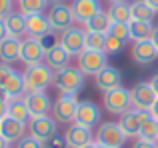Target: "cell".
Segmentation results:
<instances>
[{
  "mask_svg": "<svg viewBox=\"0 0 158 148\" xmlns=\"http://www.w3.org/2000/svg\"><path fill=\"white\" fill-rule=\"evenodd\" d=\"M94 84H96L98 90L108 92V90L116 88V86H122V72L116 66H104L94 76Z\"/></svg>",
  "mask_w": 158,
  "mask_h": 148,
  "instance_id": "17",
  "label": "cell"
},
{
  "mask_svg": "<svg viewBox=\"0 0 158 148\" xmlns=\"http://www.w3.org/2000/svg\"><path fill=\"white\" fill-rule=\"evenodd\" d=\"M150 86L154 88V92H156V96H158V72H156L154 76L150 78Z\"/></svg>",
  "mask_w": 158,
  "mask_h": 148,
  "instance_id": "44",
  "label": "cell"
},
{
  "mask_svg": "<svg viewBox=\"0 0 158 148\" xmlns=\"http://www.w3.org/2000/svg\"><path fill=\"white\" fill-rule=\"evenodd\" d=\"M44 148H68V142H66L64 134H54L52 138L44 142Z\"/></svg>",
  "mask_w": 158,
  "mask_h": 148,
  "instance_id": "37",
  "label": "cell"
},
{
  "mask_svg": "<svg viewBox=\"0 0 158 148\" xmlns=\"http://www.w3.org/2000/svg\"><path fill=\"white\" fill-rule=\"evenodd\" d=\"M40 40V44H42V48H44V52H48V50H52L54 46H58L60 44V38L56 36V32L50 30L48 34H44L42 38H38Z\"/></svg>",
  "mask_w": 158,
  "mask_h": 148,
  "instance_id": "35",
  "label": "cell"
},
{
  "mask_svg": "<svg viewBox=\"0 0 158 148\" xmlns=\"http://www.w3.org/2000/svg\"><path fill=\"white\" fill-rule=\"evenodd\" d=\"M130 40H134V42H138V40H148L152 34V24H146V22H136V20H132L130 24Z\"/></svg>",
  "mask_w": 158,
  "mask_h": 148,
  "instance_id": "31",
  "label": "cell"
},
{
  "mask_svg": "<svg viewBox=\"0 0 158 148\" xmlns=\"http://www.w3.org/2000/svg\"><path fill=\"white\" fill-rule=\"evenodd\" d=\"M86 48H88V50L104 52V48H106V34H100V32H86Z\"/></svg>",
  "mask_w": 158,
  "mask_h": 148,
  "instance_id": "32",
  "label": "cell"
},
{
  "mask_svg": "<svg viewBox=\"0 0 158 148\" xmlns=\"http://www.w3.org/2000/svg\"><path fill=\"white\" fill-rule=\"evenodd\" d=\"M14 72L10 68V64H4V62H0V88H4V84H6V80L10 78V74Z\"/></svg>",
  "mask_w": 158,
  "mask_h": 148,
  "instance_id": "38",
  "label": "cell"
},
{
  "mask_svg": "<svg viewBox=\"0 0 158 148\" xmlns=\"http://www.w3.org/2000/svg\"><path fill=\"white\" fill-rule=\"evenodd\" d=\"M48 2H52V4H58V2H64V0H48Z\"/></svg>",
  "mask_w": 158,
  "mask_h": 148,
  "instance_id": "51",
  "label": "cell"
},
{
  "mask_svg": "<svg viewBox=\"0 0 158 148\" xmlns=\"http://www.w3.org/2000/svg\"><path fill=\"white\" fill-rule=\"evenodd\" d=\"M150 112H152V116H154L156 120H158V100L154 102V106H152V108H150Z\"/></svg>",
  "mask_w": 158,
  "mask_h": 148,
  "instance_id": "46",
  "label": "cell"
},
{
  "mask_svg": "<svg viewBox=\"0 0 158 148\" xmlns=\"http://www.w3.org/2000/svg\"><path fill=\"white\" fill-rule=\"evenodd\" d=\"M0 100L2 102H10V98H8V94L4 92V88H0Z\"/></svg>",
  "mask_w": 158,
  "mask_h": 148,
  "instance_id": "45",
  "label": "cell"
},
{
  "mask_svg": "<svg viewBox=\"0 0 158 148\" xmlns=\"http://www.w3.org/2000/svg\"><path fill=\"white\" fill-rule=\"evenodd\" d=\"M64 138L68 142V148H82L90 142H94V136H92V128H86L82 124H68V128L64 130Z\"/></svg>",
  "mask_w": 158,
  "mask_h": 148,
  "instance_id": "12",
  "label": "cell"
},
{
  "mask_svg": "<svg viewBox=\"0 0 158 148\" xmlns=\"http://www.w3.org/2000/svg\"><path fill=\"white\" fill-rule=\"evenodd\" d=\"M48 22H50L54 32H66L68 28H72L74 16H72V8L66 6L64 2L52 4V8L48 10Z\"/></svg>",
  "mask_w": 158,
  "mask_h": 148,
  "instance_id": "8",
  "label": "cell"
},
{
  "mask_svg": "<svg viewBox=\"0 0 158 148\" xmlns=\"http://www.w3.org/2000/svg\"><path fill=\"white\" fill-rule=\"evenodd\" d=\"M4 92L8 94V98L10 100H14V98H22L24 94H26V84H24V74L22 72H12L10 78L6 80V84H4Z\"/></svg>",
  "mask_w": 158,
  "mask_h": 148,
  "instance_id": "25",
  "label": "cell"
},
{
  "mask_svg": "<svg viewBox=\"0 0 158 148\" xmlns=\"http://www.w3.org/2000/svg\"><path fill=\"white\" fill-rule=\"evenodd\" d=\"M96 142L108 148H122L126 144V134L118 126V122H102L96 130Z\"/></svg>",
  "mask_w": 158,
  "mask_h": 148,
  "instance_id": "5",
  "label": "cell"
},
{
  "mask_svg": "<svg viewBox=\"0 0 158 148\" xmlns=\"http://www.w3.org/2000/svg\"><path fill=\"white\" fill-rule=\"evenodd\" d=\"M4 24H6L8 36H14V38H22L26 34V16L22 12H14L12 10L10 14L4 18Z\"/></svg>",
  "mask_w": 158,
  "mask_h": 148,
  "instance_id": "24",
  "label": "cell"
},
{
  "mask_svg": "<svg viewBox=\"0 0 158 148\" xmlns=\"http://www.w3.org/2000/svg\"><path fill=\"white\" fill-rule=\"evenodd\" d=\"M8 36V30H6V24H4V20H0V42H2L4 38Z\"/></svg>",
  "mask_w": 158,
  "mask_h": 148,
  "instance_id": "43",
  "label": "cell"
},
{
  "mask_svg": "<svg viewBox=\"0 0 158 148\" xmlns=\"http://www.w3.org/2000/svg\"><path fill=\"white\" fill-rule=\"evenodd\" d=\"M48 6V0H18V10L24 16L42 14Z\"/></svg>",
  "mask_w": 158,
  "mask_h": 148,
  "instance_id": "30",
  "label": "cell"
},
{
  "mask_svg": "<svg viewBox=\"0 0 158 148\" xmlns=\"http://www.w3.org/2000/svg\"><path fill=\"white\" fill-rule=\"evenodd\" d=\"M118 126L126 134V138H138L140 136V110L130 108L124 114H120Z\"/></svg>",
  "mask_w": 158,
  "mask_h": 148,
  "instance_id": "18",
  "label": "cell"
},
{
  "mask_svg": "<svg viewBox=\"0 0 158 148\" xmlns=\"http://www.w3.org/2000/svg\"><path fill=\"white\" fill-rule=\"evenodd\" d=\"M108 16H110L112 22H124V24H130V22H132L130 4H128V2H116V4H110Z\"/></svg>",
  "mask_w": 158,
  "mask_h": 148,
  "instance_id": "28",
  "label": "cell"
},
{
  "mask_svg": "<svg viewBox=\"0 0 158 148\" xmlns=\"http://www.w3.org/2000/svg\"><path fill=\"white\" fill-rule=\"evenodd\" d=\"M54 88L60 94H76L84 88V74L80 68L66 66L54 72Z\"/></svg>",
  "mask_w": 158,
  "mask_h": 148,
  "instance_id": "1",
  "label": "cell"
},
{
  "mask_svg": "<svg viewBox=\"0 0 158 148\" xmlns=\"http://www.w3.org/2000/svg\"><path fill=\"white\" fill-rule=\"evenodd\" d=\"M96 144H98V142H96ZM98 148H108V146H102V144H98Z\"/></svg>",
  "mask_w": 158,
  "mask_h": 148,
  "instance_id": "52",
  "label": "cell"
},
{
  "mask_svg": "<svg viewBox=\"0 0 158 148\" xmlns=\"http://www.w3.org/2000/svg\"><path fill=\"white\" fill-rule=\"evenodd\" d=\"M8 116H12L14 120L22 122V124H26V122H30V112H28L26 104H24L22 98H14V100L8 102Z\"/></svg>",
  "mask_w": 158,
  "mask_h": 148,
  "instance_id": "29",
  "label": "cell"
},
{
  "mask_svg": "<svg viewBox=\"0 0 158 148\" xmlns=\"http://www.w3.org/2000/svg\"><path fill=\"white\" fill-rule=\"evenodd\" d=\"M70 8H72L74 22H78V24H86L90 18H94L98 12H102L98 0H72Z\"/></svg>",
  "mask_w": 158,
  "mask_h": 148,
  "instance_id": "13",
  "label": "cell"
},
{
  "mask_svg": "<svg viewBox=\"0 0 158 148\" xmlns=\"http://www.w3.org/2000/svg\"><path fill=\"white\" fill-rule=\"evenodd\" d=\"M122 48H124V40L116 38L112 34H106V48H104L106 54H118V52H122Z\"/></svg>",
  "mask_w": 158,
  "mask_h": 148,
  "instance_id": "34",
  "label": "cell"
},
{
  "mask_svg": "<svg viewBox=\"0 0 158 148\" xmlns=\"http://www.w3.org/2000/svg\"><path fill=\"white\" fill-rule=\"evenodd\" d=\"M130 100H132V108L150 110L154 106V102L158 100V96L154 88L150 86V82H138L130 88Z\"/></svg>",
  "mask_w": 158,
  "mask_h": 148,
  "instance_id": "6",
  "label": "cell"
},
{
  "mask_svg": "<svg viewBox=\"0 0 158 148\" xmlns=\"http://www.w3.org/2000/svg\"><path fill=\"white\" fill-rule=\"evenodd\" d=\"M52 30L50 22H48V16L44 14H32L26 16V34L30 38H42L44 34Z\"/></svg>",
  "mask_w": 158,
  "mask_h": 148,
  "instance_id": "21",
  "label": "cell"
},
{
  "mask_svg": "<svg viewBox=\"0 0 158 148\" xmlns=\"http://www.w3.org/2000/svg\"><path fill=\"white\" fill-rule=\"evenodd\" d=\"M144 2H146V4H150V6H152V8H154V10L158 12V0H144Z\"/></svg>",
  "mask_w": 158,
  "mask_h": 148,
  "instance_id": "48",
  "label": "cell"
},
{
  "mask_svg": "<svg viewBox=\"0 0 158 148\" xmlns=\"http://www.w3.org/2000/svg\"><path fill=\"white\" fill-rule=\"evenodd\" d=\"M44 52L42 44H40L38 38H30L28 36L26 40H22L20 44V60H22L26 66H34V64H42L44 62Z\"/></svg>",
  "mask_w": 158,
  "mask_h": 148,
  "instance_id": "11",
  "label": "cell"
},
{
  "mask_svg": "<svg viewBox=\"0 0 158 148\" xmlns=\"http://www.w3.org/2000/svg\"><path fill=\"white\" fill-rule=\"evenodd\" d=\"M98 120H100V108H98L92 100L78 102L76 118H74L76 124H82V126H86V128H92V126L98 124Z\"/></svg>",
  "mask_w": 158,
  "mask_h": 148,
  "instance_id": "16",
  "label": "cell"
},
{
  "mask_svg": "<svg viewBox=\"0 0 158 148\" xmlns=\"http://www.w3.org/2000/svg\"><path fill=\"white\" fill-rule=\"evenodd\" d=\"M70 58H72V54H70L62 44H58V46H54L52 50L46 52V56H44V64L50 66L52 70H62V68L70 66Z\"/></svg>",
  "mask_w": 158,
  "mask_h": 148,
  "instance_id": "20",
  "label": "cell"
},
{
  "mask_svg": "<svg viewBox=\"0 0 158 148\" xmlns=\"http://www.w3.org/2000/svg\"><path fill=\"white\" fill-rule=\"evenodd\" d=\"M156 148H158V146H156Z\"/></svg>",
  "mask_w": 158,
  "mask_h": 148,
  "instance_id": "54",
  "label": "cell"
},
{
  "mask_svg": "<svg viewBox=\"0 0 158 148\" xmlns=\"http://www.w3.org/2000/svg\"><path fill=\"white\" fill-rule=\"evenodd\" d=\"M150 42L154 44V48H156V52H158V26L152 28V34H150Z\"/></svg>",
  "mask_w": 158,
  "mask_h": 148,
  "instance_id": "41",
  "label": "cell"
},
{
  "mask_svg": "<svg viewBox=\"0 0 158 148\" xmlns=\"http://www.w3.org/2000/svg\"><path fill=\"white\" fill-rule=\"evenodd\" d=\"M24 74V84H26V92H44L48 86L54 82V72L46 64H34V66H26Z\"/></svg>",
  "mask_w": 158,
  "mask_h": 148,
  "instance_id": "2",
  "label": "cell"
},
{
  "mask_svg": "<svg viewBox=\"0 0 158 148\" xmlns=\"http://www.w3.org/2000/svg\"><path fill=\"white\" fill-rule=\"evenodd\" d=\"M30 136L38 138V140L46 142L48 138H52L54 134H58V122L52 116H40V118H32L30 120Z\"/></svg>",
  "mask_w": 158,
  "mask_h": 148,
  "instance_id": "14",
  "label": "cell"
},
{
  "mask_svg": "<svg viewBox=\"0 0 158 148\" xmlns=\"http://www.w3.org/2000/svg\"><path fill=\"white\" fill-rule=\"evenodd\" d=\"M14 8V0H0V20H4Z\"/></svg>",
  "mask_w": 158,
  "mask_h": 148,
  "instance_id": "39",
  "label": "cell"
},
{
  "mask_svg": "<svg viewBox=\"0 0 158 148\" xmlns=\"http://www.w3.org/2000/svg\"><path fill=\"white\" fill-rule=\"evenodd\" d=\"M130 12H132V20L146 22V24H152L154 22V16H156V10L150 4H146L144 0H134L130 4Z\"/></svg>",
  "mask_w": 158,
  "mask_h": 148,
  "instance_id": "26",
  "label": "cell"
},
{
  "mask_svg": "<svg viewBox=\"0 0 158 148\" xmlns=\"http://www.w3.org/2000/svg\"><path fill=\"white\" fill-rule=\"evenodd\" d=\"M104 66H108V58L106 52H98V50H88L86 48L80 56H78V68L82 70V74L88 76H96Z\"/></svg>",
  "mask_w": 158,
  "mask_h": 148,
  "instance_id": "7",
  "label": "cell"
},
{
  "mask_svg": "<svg viewBox=\"0 0 158 148\" xmlns=\"http://www.w3.org/2000/svg\"><path fill=\"white\" fill-rule=\"evenodd\" d=\"M22 100L30 112V118L48 116V112H52V100L46 92H26Z\"/></svg>",
  "mask_w": 158,
  "mask_h": 148,
  "instance_id": "9",
  "label": "cell"
},
{
  "mask_svg": "<svg viewBox=\"0 0 158 148\" xmlns=\"http://www.w3.org/2000/svg\"><path fill=\"white\" fill-rule=\"evenodd\" d=\"M8 144H10V142H8L6 138H4L2 134H0V148H8Z\"/></svg>",
  "mask_w": 158,
  "mask_h": 148,
  "instance_id": "47",
  "label": "cell"
},
{
  "mask_svg": "<svg viewBox=\"0 0 158 148\" xmlns=\"http://www.w3.org/2000/svg\"><path fill=\"white\" fill-rule=\"evenodd\" d=\"M108 34H112V36H116V38H120V40L126 42V40H130V26L124 24V22H112Z\"/></svg>",
  "mask_w": 158,
  "mask_h": 148,
  "instance_id": "33",
  "label": "cell"
},
{
  "mask_svg": "<svg viewBox=\"0 0 158 148\" xmlns=\"http://www.w3.org/2000/svg\"><path fill=\"white\" fill-rule=\"evenodd\" d=\"M110 4H116V2H126V0H108Z\"/></svg>",
  "mask_w": 158,
  "mask_h": 148,
  "instance_id": "50",
  "label": "cell"
},
{
  "mask_svg": "<svg viewBox=\"0 0 158 148\" xmlns=\"http://www.w3.org/2000/svg\"><path fill=\"white\" fill-rule=\"evenodd\" d=\"M110 26H112V20L108 16V12H98L94 18H90L84 24L86 32H100V34H108Z\"/></svg>",
  "mask_w": 158,
  "mask_h": 148,
  "instance_id": "27",
  "label": "cell"
},
{
  "mask_svg": "<svg viewBox=\"0 0 158 148\" xmlns=\"http://www.w3.org/2000/svg\"><path fill=\"white\" fill-rule=\"evenodd\" d=\"M78 110L76 94H60L52 102V118L58 124H72Z\"/></svg>",
  "mask_w": 158,
  "mask_h": 148,
  "instance_id": "3",
  "label": "cell"
},
{
  "mask_svg": "<svg viewBox=\"0 0 158 148\" xmlns=\"http://www.w3.org/2000/svg\"><path fill=\"white\" fill-rule=\"evenodd\" d=\"M156 144H158V136H156Z\"/></svg>",
  "mask_w": 158,
  "mask_h": 148,
  "instance_id": "53",
  "label": "cell"
},
{
  "mask_svg": "<svg viewBox=\"0 0 158 148\" xmlns=\"http://www.w3.org/2000/svg\"><path fill=\"white\" fill-rule=\"evenodd\" d=\"M4 116H8V102L0 100V120H2Z\"/></svg>",
  "mask_w": 158,
  "mask_h": 148,
  "instance_id": "42",
  "label": "cell"
},
{
  "mask_svg": "<svg viewBox=\"0 0 158 148\" xmlns=\"http://www.w3.org/2000/svg\"><path fill=\"white\" fill-rule=\"evenodd\" d=\"M156 136H158V120L152 116L150 110H140V136L138 138L156 142Z\"/></svg>",
  "mask_w": 158,
  "mask_h": 148,
  "instance_id": "23",
  "label": "cell"
},
{
  "mask_svg": "<svg viewBox=\"0 0 158 148\" xmlns=\"http://www.w3.org/2000/svg\"><path fill=\"white\" fill-rule=\"evenodd\" d=\"M20 44H22L20 38L6 36V38L0 42V62L12 64V62H16V60H20Z\"/></svg>",
  "mask_w": 158,
  "mask_h": 148,
  "instance_id": "22",
  "label": "cell"
},
{
  "mask_svg": "<svg viewBox=\"0 0 158 148\" xmlns=\"http://www.w3.org/2000/svg\"><path fill=\"white\" fill-rule=\"evenodd\" d=\"M82 148H98L96 142H90V144H86V146H82Z\"/></svg>",
  "mask_w": 158,
  "mask_h": 148,
  "instance_id": "49",
  "label": "cell"
},
{
  "mask_svg": "<svg viewBox=\"0 0 158 148\" xmlns=\"http://www.w3.org/2000/svg\"><path fill=\"white\" fill-rule=\"evenodd\" d=\"M0 134H2L8 142H18L20 138L26 136V124L14 120L12 116H4L2 120H0Z\"/></svg>",
  "mask_w": 158,
  "mask_h": 148,
  "instance_id": "19",
  "label": "cell"
},
{
  "mask_svg": "<svg viewBox=\"0 0 158 148\" xmlns=\"http://www.w3.org/2000/svg\"><path fill=\"white\" fill-rule=\"evenodd\" d=\"M60 44L70 52L72 56H80L86 50V30L78 26L68 28L66 32L60 34Z\"/></svg>",
  "mask_w": 158,
  "mask_h": 148,
  "instance_id": "10",
  "label": "cell"
},
{
  "mask_svg": "<svg viewBox=\"0 0 158 148\" xmlns=\"http://www.w3.org/2000/svg\"><path fill=\"white\" fill-rule=\"evenodd\" d=\"M16 148H44V142L28 134V136L20 138V140L16 142Z\"/></svg>",
  "mask_w": 158,
  "mask_h": 148,
  "instance_id": "36",
  "label": "cell"
},
{
  "mask_svg": "<svg viewBox=\"0 0 158 148\" xmlns=\"http://www.w3.org/2000/svg\"><path fill=\"white\" fill-rule=\"evenodd\" d=\"M102 104L110 114H124L126 110L132 108V100H130V90L124 88V86H116V88L104 92L102 98Z\"/></svg>",
  "mask_w": 158,
  "mask_h": 148,
  "instance_id": "4",
  "label": "cell"
},
{
  "mask_svg": "<svg viewBox=\"0 0 158 148\" xmlns=\"http://www.w3.org/2000/svg\"><path fill=\"white\" fill-rule=\"evenodd\" d=\"M130 56H132V60H134L136 64L148 66V64H152L158 58V52H156L154 44L150 42V38H148V40H138V42L132 44Z\"/></svg>",
  "mask_w": 158,
  "mask_h": 148,
  "instance_id": "15",
  "label": "cell"
},
{
  "mask_svg": "<svg viewBox=\"0 0 158 148\" xmlns=\"http://www.w3.org/2000/svg\"><path fill=\"white\" fill-rule=\"evenodd\" d=\"M158 144L156 142H152V140H144V138H136L134 142H132V146L130 148H156Z\"/></svg>",
  "mask_w": 158,
  "mask_h": 148,
  "instance_id": "40",
  "label": "cell"
}]
</instances>
